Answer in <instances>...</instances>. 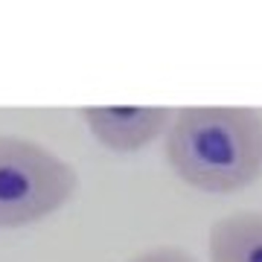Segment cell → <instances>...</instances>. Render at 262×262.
Masks as SVG:
<instances>
[{"instance_id":"cell-4","label":"cell","mask_w":262,"mask_h":262,"mask_svg":"<svg viewBox=\"0 0 262 262\" xmlns=\"http://www.w3.org/2000/svg\"><path fill=\"white\" fill-rule=\"evenodd\" d=\"M210 262H262V210H236L213 222Z\"/></svg>"},{"instance_id":"cell-5","label":"cell","mask_w":262,"mask_h":262,"mask_svg":"<svg viewBox=\"0 0 262 262\" xmlns=\"http://www.w3.org/2000/svg\"><path fill=\"white\" fill-rule=\"evenodd\" d=\"M128 262H198L195 256L184 248H175V245H158V248H149V251L137 253L134 259Z\"/></svg>"},{"instance_id":"cell-2","label":"cell","mask_w":262,"mask_h":262,"mask_svg":"<svg viewBox=\"0 0 262 262\" xmlns=\"http://www.w3.org/2000/svg\"><path fill=\"white\" fill-rule=\"evenodd\" d=\"M79 172L47 146L0 134V230H20L70 204Z\"/></svg>"},{"instance_id":"cell-3","label":"cell","mask_w":262,"mask_h":262,"mask_svg":"<svg viewBox=\"0 0 262 262\" xmlns=\"http://www.w3.org/2000/svg\"><path fill=\"white\" fill-rule=\"evenodd\" d=\"M79 117L99 146L128 155L163 137L175 111L160 105H91Z\"/></svg>"},{"instance_id":"cell-1","label":"cell","mask_w":262,"mask_h":262,"mask_svg":"<svg viewBox=\"0 0 262 262\" xmlns=\"http://www.w3.org/2000/svg\"><path fill=\"white\" fill-rule=\"evenodd\" d=\"M163 158L175 178L210 195L248 189L262 178V111L236 105L178 108Z\"/></svg>"}]
</instances>
